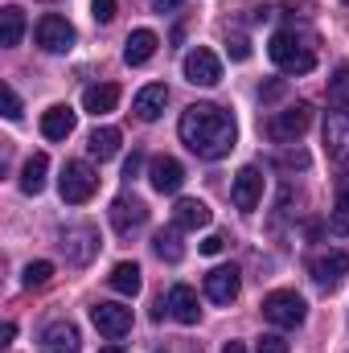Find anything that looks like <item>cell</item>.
I'll return each mask as SVG.
<instances>
[{
	"label": "cell",
	"instance_id": "cell-32",
	"mask_svg": "<svg viewBox=\"0 0 349 353\" xmlns=\"http://www.w3.org/2000/svg\"><path fill=\"white\" fill-rule=\"evenodd\" d=\"M275 165H279V169H308V152H300V148H296V152H279Z\"/></svg>",
	"mask_w": 349,
	"mask_h": 353
},
{
	"label": "cell",
	"instance_id": "cell-12",
	"mask_svg": "<svg viewBox=\"0 0 349 353\" xmlns=\"http://www.w3.org/2000/svg\"><path fill=\"white\" fill-rule=\"evenodd\" d=\"M308 275L317 279V288H337L349 275V251H325L308 263Z\"/></svg>",
	"mask_w": 349,
	"mask_h": 353
},
{
	"label": "cell",
	"instance_id": "cell-4",
	"mask_svg": "<svg viewBox=\"0 0 349 353\" xmlns=\"http://www.w3.org/2000/svg\"><path fill=\"white\" fill-rule=\"evenodd\" d=\"M94 189H99V176H94V169H90L87 161H66L62 181H58L62 201H66V205H83V201L94 197Z\"/></svg>",
	"mask_w": 349,
	"mask_h": 353
},
{
	"label": "cell",
	"instance_id": "cell-19",
	"mask_svg": "<svg viewBox=\"0 0 349 353\" xmlns=\"http://www.w3.org/2000/svg\"><path fill=\"white\" fill-rule=\"evenodd\" d=\"M157 46H161V37H157L152 29H136V33H128V41H123V62H128V66H144V62L157 58Z\"/></svg>",
	"mask_w": 349,
	"mask_h": 353
},
{
	"label": "cell",
	"instance_id": "cell-21",
	"mask_svg": "<svg viewBox=\"0 0 349 353\" xmlns=\"http://www.w3.org/2000/svg\"><path fill=\"white\" fill-rule=\"evenodd\" d=\"M74 119H79V115L58 103V107H50V111L41 115V136H46V140H66V136L74 132Z\"/></svg>",
	"mask_w": 349,
	"mask_h": 353
},
{
	"label": "cell",
	"instance_id": "cell-3",
	"mask_svg": "<svg viewBox=\"0 0 349 353\" xmlns=\"http://www.w3.org/2000/svg\"><path fill=\"white\" fill-rule=\"evenodd\" d=\"M308 123H312V107L308 103H292V107H283V111H275L267 119V136L275 144H296L308 132Z\"/></svg>",
	"mask_w": 349,
	"mask_h": 353
},
{
	"label": "cell",
	"instance_id": "cell-26",
	"mask_svg": "<svg viewBox=\"0 0 349 353\" xmlns=\"http://www.w3.org/2000/svg\"><path fill=\"white\" fill-rule=\"evenodd\" d=\"M152 251H157L165 263H181V259H185L181 230H177V226H169V230H157V234H152Z\"/></svg>",
	"mask_w": 349,
	"mask_h": 353
},
{
	"label": "cell",
	"instance_id": "cell-30",
	"mask_svg": "<svg viewBox=\"0 0 349 353\" xmlns=\"http://www.w3.org/2000/svg\"><path fill=\"white\" fill-rule=\"evenodd\" d=\"M329 230H333V234H349V193H346V189H341V193H337V201H333Z\"/></svg>",
	"mask_w": 349,
	"mask_h": 353
},
{
	"label": "cell",
	"instance_id": "cell-41",
	"mask_svg": "<svg viewBox=\"0 0 349 353\" xmlns=\"http://www.w3.org/2000/svg\"><path fill=\"white\" fill-rule=\"evenodd\" d=\"M222 353H247V345H243V341H226V345H222Z\"/></svg>",
	"mask_w": 349,
	"mask_h": 353
},
{
	"label": "cell",
	"instance_id": "cell-16",
	"mask_svg": "<svg viewBox=\"0 0 349 353\" xmlns=\"http://www.w3.org/2000/svg\"><path fill=\"white\" fill-rule=\"evenodd\" d=\"M165 304H169V316L181 321V325H197V316H201V308H197V292H193L189 283H173L169 296H165Z\"/></svg>",
	"mask_w": 349,
	"mask_h": 353
},
{
	"label": "cell",
	"instance_id": "cell-18",
	"mask_svg": "<svg viewBox=\"0 0 349 353\" xmlns=\"http://www.w3.org/2000/svg\"><path fill=\"white\" fill-rule=\"evenodd\" d=\"M210 205L206 201H197V197H181L173 205V226L177 230H206L210 226Z\"/></svg>",
	"mask_w": 349,
	"mask_h": 353
},
{
	"label": "cell",
	"instance_id": "cell-8",
	"mask_svg": "<svg viewBox=\"0 0 349 353\" xmlns=\"http://www.w3.org/2000/svg\"><path fill=\"white\" fill-rule=\"evenodd\" d=\"M107 214H111L115 234H123V239H128V234H136V230L148 222V205H144L140 197H128V193H123V197H115Z\"/></svg>",
	"mask_w": 349,
	"mask_h": 353
},
{
	"label": "cell",
	"instance_id": "cell-7",
	"mask_svg": "<svg viewBox=\"0 0 349 353\" xmlns=\"http://www.w3.org/2000/svg\"><path fill=\"white\" fill-rule=\"evenodd\" d=\"M181 70H185V79H189L193 87H218V83H222V62H218V54L206 50V46L189 50Z\"/></svg>",
	"mask_w": 349,
	"mask_h": 353
},
{
	"label": "cell",
	"instance_id": "cell-44",
	"mask_svg": "<svg viewBox=\"0 0 349 353\" xmlns=\"http://www.w3.org/2000/svg\"><path fill=\"white\" fill-rule=\"evenodd\" d=\"M46 4H54V0H46Z\"/></svg>",
	"mask_w": 349,
	"mask_h": 353
},
{
	"label": "cell",
	"instance_id": "cell-46",
	"mask_svg": "<svg viewBox=\"0 0 349 353\" xmlns=\"http://www.w3.org/2000/svg\"><path fill=\"white\" fill-rule=\"evenodd\" d=\"M346 4H349V0H346Z\"/></svg>",
	"mask_w": 349,
	"mask_h": 353
},
{
	"label": "cell",
	"instance_id": "cell-25",
	"mask_svg": "<svg viewBox=\"0 0 349 353\" xmlns=\"http://www.w3.org/2000/svg\"><path fill=\"white\" fill-rule=\"evenodd\" d=\"M87 152L94 161H111L119 152V128H94L87 140Z\"/></svg>",
	"mask_w": 349,
	"mask_h": 353
},
{
	"label": "cell",
	"instance_id": "cell-28",
	"mask_svg": "<svg viewBox=\"0 0 349 353\" xmlns=\"http://www.w3.org/2000/svg\"><path fill=\"white\" fill-rule=\"evenodd\" d=\"M329 103L337 111H349V66H337L329 79Z\"/></svg>",
	"mask_w": 349,
	"mask_h": 353
},
{
	"label": "cell",
	"instance_id": "cell-10",
	"mask_svg": "<svg viewBox=\"0 0 349 353\" xmlns=\"http://www.w3.org/2000/svg\"><path fill=\"white\" fill-rule=\"evenodd\" d=\"M90 321L111 341H119L123 333H132V308H123V304H94L90 308Z\"/></svg>",
	"mask_w": 349,
	"mask_h": 353
},
{
	"label": "cell",
	"instance_id": "cell-31",
	"mask_svg": "<svg viewBox=\"0 0 349 353\" xmlns=\"http://www.w3.org/2000/svg\"><path fill=\"white\" fill-rule=\"evenodd\" d=\"M255 353H288V341H283L279 333H263L259 345H255Z\"/></svg>",
	"mask_w": 349,
	"mask_h": 353
},
{
	"label": "cell",
	"instance_id": "cell-27",
	"mask_svg": "<svg viewBox=\"0 0 349 353\" xmlns=\"http://www.w3.org/2000/svg\"><path fill=\"white\" fill-rule=\"evenodd\" d=\"M107 283H111L119 296H136V292H140V267L136 263H115L111 275H107Z\"/></svg>",
	"mask_w": 349,
	"mask_h": 353
},
{
	"label": "cell",
	"instance_id": "cell-5",
	"mask_svg": "<svg viewBox=\"0 0 349 353\" xmlns=\"http://www.w3.org/2000/svg\"><path fill=\"white\" fill-rule=\"evenodd\" d=\"M263 316L275 325V329H300L304 316H308V304L296 296V292H271L263 300Z\"/></svg>",
	"mask_w": 349,
	"mask_h": 353
},
{
	"label": "cell",
	"instance_id": "cell-2",
	"mask_svg": "<svg viewBox=\"0 0 349 353\" xmlns=\"http://www.w3.org/2000/svg\"><path fill=\"white\" fill-rule=\"evenodd\" d=\"M267 54H271V62H275L283 74H308V70L317 66L312 46H308L300 33H292V29H279V33L271 37V46H267Z\"/></svg>",
	"mask_w": 349,
	"mask_h": 353
},
{
	"label": "cell",
	"instance_id": "cell-34",
	"mask_svg": "<svg viewBox=\"0 0 349 353\" xmlns=\"http://www.w3.org/2000/svg\"><path fill=\"white\" fill-rule=\"evenodd\" d=\"M4 119H21V94L4 83Z\"/></svg>",
	"mask_w": 349,
	"mask_h": 353
},
{
	"label": "cell",
	"instance_id": "cell-6",
	"mask_svg": "<svg viewBox=\"0 0 349 353\" xmlns=\"http://www.w3.org/2000/svg\"><path fill=\"white\" fill-rule=\"evenodd\" d=\"M33 37H37V46H41L46 54H66V50L74 46V25H70L66 17H58V12H46V17L37 21Z\"/></svg>",
	"mask_w": 349,
	"mask_h": 353
},
{
	"label": "cell",
	"instance_id": "cell-40",
	"mask_svg": "<svg viewBox=\"0 0 349 353\" xmlns=\"http://www.w3.org/2000/svg\"><path fill=\"white\" fill-rule=\"evenodd\" d=\"M12 337H17V325H12V321H4V325H0V341H12Z\"/></svg>",
	"mask_w": 349,
	"mask_h": 353
},
{
	"label": "cell",
	"instance_id": "cell-33",
	"mask_svg": "<svg viewBox=\"0 0 349 353\" xmlns=\"http://www.w3.org/2000/svg\"><path fill=\"white\" fill-rule=\"evenodd\" d=\"M90 12L99 25H111L115 21V0H90Z\"/></svg>",
	"mask_w": 349,
	"mask_h": 353
},
{
	"label": "cell",
	"instance_id": "cell-22",
	"mask_svg": "<svg viewBox=\"0 0 349 353\" xmlns=\"http://www.w3.org/2000/svg\"><path fill=\"white\" fill-rule=\"evenodd\" d=\"M21 37H25V12L17 4H4L0 8V46L12 50V46H21Z\"/></svg>",
	"mask_w": 349,
	"mask_h": 353
},
{
	"label": "cell",
	"instance_id": "cell-42",
	"mask_svg": "<svg viewBox=\"0 0 349 353\" xmlns=\"http://www.w3.org/2000/svg\"><path fill=\"white\" fill-rule=\"evenodd\" d=\"M279 90H283V87H279V83H271V87H263L259 94H263V99H275V94H279Z\"/></svg>",
	"mask_w": 349,
	"mask_h": 353
},
{
	"label": "cell",
	"instance_id": "cell-38",
	"mask_svg": "<svg viewBox=\"0 0 349 353\" xmlns=\"http://www.w3.org/2000/svg\"><path fill=\"white\" fill-rule=\"evenodd\" d=\"M181 4H185V0H152V8H157V12H177Z\"/></svg>",
	"mask_w": 349,
	"mask_h": 353
},
{
	"label": "cell",
	"instance_id": "cell-43",
	"mask_svg": "<svg viewBox=\"0 0 349 353\" xmlns=\"http://www.w3.org/2000/svg\"><path fill=\"white\" fill-rule=\"evenodd\" d=\"M103 353H119V345H111V350H103Z\"/></svg>",
	"mask_w": 349,
	"mask_h": 353
},
{
	"label": "cell",
	"instance_id": "cell-29",
	"mask_svg": "<svg viewBox=\"0 0 349 353\" xmlns=\"http://www.w3.org/2000/svg\"><path fill=\"white\" fill-rule=\"evenodd\" d=\"M50 279H54V263H50V259H37V263H29L21 271V283H25V288H46Z\"/></svg>",
	"mask_w": 349,
	"mask_h": 353
},
{
	"label": "cell",
	"instance_id": "cell-39",
	"mask_svg": "<svg viewBox=\"0 0 349 353\" xmlns=\"http://www.w3.org/2000/svg\"><path fill=\"white\" fill-rule=\"evenodd\" d=\"M271 17H275V8H271V4H263V8H255V12H251V21H255V25L271 21Z\"/></svg>",
	"mask_w": 349,
	"mask_h": 353
},
{
	"label": "cell",
	"instance_id": "cell-9",
	"mask_svg": "<svg viewBox=\"0 0 349 353\" xmlns=\"http://www.w3.org/2000/svg\"><path fill=\"white\" fill-rule=\"evenodd\" d=\"M58 247L66 251V259H70L74 267H87L90 259L99 255V234H94L90 226H66Z\"/></svg>",
	"mask_w": 349,
	"mask_h": 353
},
{
	"label": "cell",
	"instance_id": "cell-23",
	"mask_svg": "<svg viewBox=\"0 0 349 353\" xmlns=\"http://www.w3.org/2000/svg\"><path fill=\"white\" fill-rule=\"evenodd\" d=\"M115 103H119V87L115 83H99V87L83 90V107L90 115H107V111H115Z\"/></svg>",
	"mask_w": 349,
	"mask_h": 353
},
{
	"label": "cell",
	"instance_id": "cell-36",
	"mask_svg": "<svg viewBox=\"0 0 349 353\" xmlns=\"http://www.w3.org/2000/svg\"><path fill=\"white\" fill-rule=\"evenodd\" d=\"M222 247H226V239H222V234H210V239L201 243V255H218Z\"/></svg>",
	"mask_w": 349,
	"mask_h": 353
},
{
	"label": "cell",
	"instance_id": "cell-37",
	"mask_svg": "<svg viewBox=\"0 0 349 353\" xmlns=\"http://www.w3.org/2000/svg\"><path fill=\"white\" fill-rule=\"evenodd\" d=\"M140 165H144V157H140V152H132V157H128V165H123V176H136V173H140Z\"/></svg>",
	"mask_w": 349,
	"mask_h": 353
},
{
	"label": "cell",
	"instance_id": "cell-20",
	"mask_svg": "<svg viewBox=\"0 0 349 353\" xmlns=\"http://www.w3.org/2000/svg\"><path fill=\"white\" fill-rule=\"evenodd\" d=\"M165 103H169V87L165 83H148V87L136 94V103H132V111H136V119H144V123H152V119H161V111H165Z\"/></svg>",
	"mask_w": 349,
	"mask_h": 353
},
{
	"label": "cell",
	"instance_id": "cell-45",
	"mask_svg": "<svg viewBox=\"0 0 349 353\" xmlns=\"http://www.w3.org/2000/svg\"><path fill=\"white\" fill-rule=\"evenodd\" d=\"M193 353H201V350H193Z\"/></svg>",
	"mask_w": 349,
	"mask_h": 353
},
{
	"label": "cell",
	"instance_id": "cell-17",
	"mask_svg": "<svg viewBox=\"0 0 349 353\" xmlns=\"http://www.w3.org/2000/svg\"><path fill=\"white\" fill-rule=\"evenodd\" d=\"M83 341H79V329L70 321H54L46 333H41V353H79Z\"/></svg>",
	"mask_w": 349,
	"mask_h": 353
},
{
	"label": "cell",
	"instance_id": "cell-35",
	"mask_svg": "<svg viewBox=\"0 0 349 353\" xmlns=\"http://www.w3.org/2000/svg\"><path fill=\"white\" fill-rule=\"evenodd\" d=\"M230 58H235V62H247V58H251L247 37H230Z\"/></svg>",
	"mask_w": 349,
	"mask_h": 353
},
{
	"label": "cell",
	"instance_id": "cell-24",
	"mask_svg": "<svg viewBox=\"0 0 349 353\" xmlns=\"http://www.w3.org/2000/svg\"><path fill=\"white\" fill-rule=\"evenodd\" d=\"M46 173H50V157H46V152H33V157L21 165V189H25V193H41V189H46Z\"/></svg>",
	"mask_w": 349,
	"mask_h": 353
},
{
	"label": "cell",
	"instance_id": "cell-13",
	"mask_svg": "<svg viewBox=\"0 0 349 353\" xmlns=\"http://www.w3.org/2000/svg\"><path fill=\"white\" fill-rule=\"evenodd\" d=\"M148 185L157 193H177L185 185V165L177 157H152L148 161Z\"/></svg>",
	"mask_w": 349,
	"mask_h": 353
},
{
	"label": "cell",
	"instance_id": "cell-11",
	"mask_svg": "<svg viewBox=\"0 0 349 353\" xmlns=\"http://www.w3.org/2000/svg\"><path fill=\"white\" fill-rule=\"evenodd\" d=\"M230 201L243 210V214H251V210H259L263 201V173L255 165H247V169H239L235 176V185H230Z\"/></svg>",
	"mask_w": 349,
	"mask_h": 353
},
{
	"label": "cell",
	"instance_id": "cell-14",
	"mask_svg": "<svg viewBox=\"0 0 349 353\" xmlns=\"http://www.w3.org/2000/svg\"><path fill=\"white\" fill-rule=\"evenodd\" d=\"M239 288H243L239 267H214V271L206 275V300H214V304L239 300Z\"/></svg>",
	"mask_w": 349,
	"mask_h": 353
},
{
	"label": "cell",
	"instance_id": "cell-1",
	"mask_svg": "<svg viewBox=\"0 0 349 353\" xmlns=\"http://www.w3.org/2000/svg\"><path fill=\"white\" fill-rule=\"evenodd\" d=\"M177 132H181V144H185L193 157H201V161H222V157H230V148H235V140H239L235 119H230L222 107H214V103H193V107H185Z\"/></svg>",
	"mask_w": 349,
	"mask_h": 353
},
{
	"label": "cell",
	"instance_id": "cell-15",
	"mask_svg": "<svg viewBox=\"0 0 349 353\" xmlns=\"http://www.w3.org/2000/svg\"><path fill=\"white\" fill-rule=\"evenodd\" d=\"M325 148L333 161L349 165V111H329L325 119Z\"/></svg>",
	"mask_w": 349,
	"mask_h": 353
}]
</instances>
